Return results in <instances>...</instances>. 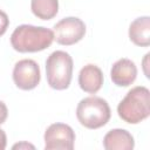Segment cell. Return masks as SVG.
<instances>
[{"label":"cell","mask_w":150,"mask_h":150,"mask_svg":"<svg viewBox=\"0 0 150 150\" xmlns=\"http://www.w3.org/2000/svg\"><path fill=\"white\" fill-rule=\"evenodd\" d=\"M53 41L52 29L33 25H20L11 35V45L19 53L41 52L48 48Z\"/></svg>","instance_id":"cell-1"},{"label":"cell","mask_w":150,"mask_h":150,"mask_svg":"<svg viewBox=\"0 0 150 150\" xmlns=\"http://www.w3.org/2000/svg\"><path fill=\"white\" fill-rule=\"evenodd\" d=\"M121 120L129 124H137L150 115V91L144 86L130 89L117 105Z\"/></svg>","instance_id":"cell-2"},{"label":"cell","mask_w":150,"mask_h":150,"mask_svg":"<svg viewBox=\"0 0 150 150\" xmlns=\"http://www.w3.org/2000/svg\"><path fill=\"white\" fill-rule=\"evenodd\" d=\"M111 116V110L105 100L98 96L82 98L76 108V117L81 125L88 129H98L105 125Z\"/></svg>","instance_id":"cell-3"},{"label":"cell","mask_w":150,"mask_h":150,"mask_svg":"<svg viewBox=\"0 0 150 150\" xmlns=\"http://www.w3.org/2000/svg\"><path fill=\"white\" fill-rule=\"evenodd\" d=\"M46 76L48 84L53 89H67L73 76L71 56L63 50L53 52L46 61Z\"/></svg>","instance_id":"cell-4"},{"label":"cell","mask_w":150,"mask_h":150,"mask_svg":"<svg viewBox=\"0 0 150 150\" xmlns=\"http://www.w3.org/2000/svg\"><path fill=\"white\" fill-rule=\"evenodd\" d=\"M54 40L62 46H71L81 41L86 34L84 22L75 16H68L54 25Z\"/></svg>","instance_id":"cell-5"},{"label":"cell","mask_w":150,"mask_h":150,"mask_svg":"<svg viewBox=\"0 0 150 150\" xmlns=\"http://www.w3.org/2000/svg\"><path fill=\"white\" fill-rule=\"evenodd\" d=\"M46 150H71L75 142V132L68 124L53 123L45 131Z\"/></svg>","instance_id":"cell-6"},{"label":"cell","mask_w":150,"mask_h":150,"mask_svg":"<svg viewBox=\"0 0 150 150\" xmlns=\"http://www.w3.org/2000/svg\"><path fill=\"white\" fill-rule=\"evenodd\" d=\"M41 80L39 64L32 59H23L13 68V81L21 90H32L38 87Z\"/></svg>","instance_id":"cell-7"},{"label":"cell","mask_w":150,"mask_h":150,"mask_svg":"<svg viewBox=\"0 0 150 150\" xmlns=\"http://www.w3.org/2000/svg\"><path fill=\"white\" fill-rule=\"evenodd\" d=\"M110 77L117 87H128L132 84L137 77V67L130 59H120L112 64Z\"/></svg>","instance_id":"cell-8"},{"label":"cell","mask_w":150,"mask_h":150,"mask_svg":"<svg viewBox=\"0 0 150 150\" xmlns=\"http://www.w3.org/2000/svg\"><path fill=\"white\" fill-rule=\"evenodd\" d=\"M103 81V73L96 64H86L79 73V86L88 94L97 93L101 89Z\"/></svg>","instance_id":"cell-9"},{"label":"cell","mask_w":150,"mask_h":150,"mask_svg":"<svg viewBox=\"0 0 150 150\" xmlns=\"http://www.w3.org/2000/svg\"><path fill=\"white\" fill-rule=\"evenodd\" d=\"M103 146L107 150H131L135 146V141L128 130L111 129L103 138Z\"/></svg>","instance_id":"cell-10"},{"label":"cell","mask_w":150,"mask_h":150,"mask_svg":"<svg viewBox=\"0 0 150 150\" xmlns=\"http://www.w3.org/2000/svg\"><path fill=\"white\" fill-rule=\"evenodd\" d=\"M129 39L132 43L139 47H148L150 45V18L139 16L135 19L129 26Z\"/></svg>","instance_id":"cell-11"},{"label":"cell","mask_w":150,"mask_h":150,"mask_svg":"<svg viewBox=\"0 0 150 150\" xmlns=\"http://www.w3.org/2000/svg\"><path fill=\"white\" fill-rule=\"evenodd\" d=\"M30 9L41 20H50L59 12V0H32Z\"/></svg>","instance_id":"cell-12"},{"label":"cell","mask_w":150,"mask_h":150,"mask_svg":"<svg viewBox=\"0 0 150 150\" xmlns=\"http://www.w3.org/2000/svg\"><path fill=\"white\" fill-rule=\"evenodd\" d=\"M8 25H9V19H8V15L0 9V36L4 35L8 28Z\"/></svg>","instance_id":"cell-13"},{"label":"cell","mask_w":150,"mask_h":150,"mask_svg":"<svg viewBox=\"0 0 150 150\" xmlns=\"http://www.w3.org/2000/svg\"><path fill=\"white\" fill-rule=\"evenodd\" d=\"M7 116H8V109L6 104L2 101H0V124L5 123V121L7 120Z\"/></svg>","instance_id":"cell-14"},{"label":"cell","mask_w":150,"mask_h":150,"mask_svg":"<svg viewBox=\"0 0 150 150\" xmlns=\"http://www.w3.org/2000/svg\"><path fill=\"white\" fill-rule=\"evenodd\" d=\"M7 144V137L2 129H0V150H4Z\"/></svg>","instance_id":"cell-15"},{"label":"cell","mask_w":150,"mask_h":150,"mask_svg":"<svg viewBox=\"0 0 150 150\" xmlns=\"http://www.w3.org/2000/svg\"><path fill=\"white\" fill-rule=\"evenodd\" d=\"M22 146H26V148H32V149H34V146L33 145H30V144H27V143H21V144H15L14 146H13V149H16V148H22Z\"/></svg>","instance_id":"cell-16"}]
</instances>
